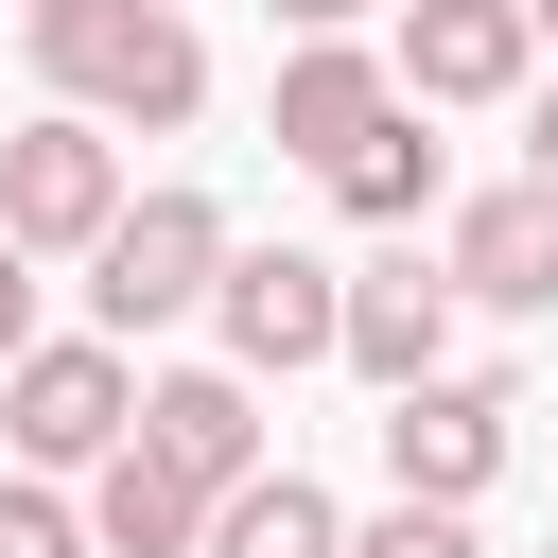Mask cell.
Wrapping results in <instances>:
<instances>
[{
  "label": "cell",
  "mask_w": 558,
  "mask_h": 558,
  "mask_svg": "<svg viewBox=\"0 0 558 558\" xmlns=\"http://www.w3.org/2000/svg\"><path fill=\"white\" fill-rule=\"evenodd\" d=\"M436 262H453V296H471V314H558V174H506V192H471Z\"/></svg>",
  "instance_id": "52a82bcc"
},
{
  "label": "cell",
  "mask_w": 558,
  "mask_h": 558,
  "mask_svg": "<svg viewBox=\"0 0 558 558\" xmlns=\"http://www.w3.org/2000/svg\"><path fill=\"white\" fill-rule=\"evenodd\" d=\"M523 70H541V17L523 0H418L401 17V87L418 105H506Z\"/></svg>",
  "instance_id": "9c48e42d"
},
{
  "label": "cell",
  "mask_w": 558,
  "mask_h": 558,
  "mask_svg": "<svg viewBox=\"0 0 558 558\" xmlns=\"http://www.w3.org/2000/svg\"><path fill=\"white\" fill-rule=\"evenodd\" d=\"M209 279H227V209L209 192H122V227L87 244V314L140 349V331H174V314H209Z\"/></svg>",
  "instance_id": "7a4b0ae2"
},
{
  "label": "cell",
  "mask_w": 558,
  "mask_h": 558,
  "mask_svg": "<svg viewBox=\"0 0 558 558\" xmlns=\"http://www.w3.org/2000/svg\"><path fill=\"white\" fill-rule=\"evenodd\" d=\"M0 436H17V471H105V453L140 436V366H122V331L17 349V366H0Z\"/></svg>",
  "instance_id": "3957f363"
},
{
  "label": "cell",
  "mask_w": 558,
  "mask_h": 558,
  "mask_svg": "<svg viewBox=\"0 0 558 558\" xmlns=\"http://www.w3.org/2000/svg\"><path fill=\"white\" fill-rule=\"evenodd\" d=\"M0 558H105V541H87V506H52V488H0Z\"/></svg>",
  "instance_id": "2e32d148"
},
{
  "label": "cell",
  "mask_w": 558,
  "mask_h": 558,
  "mask_svg": "<svg viewBox=\"0 0 558 558\" xmlns=\"http://www.w3.org/2000/svg\"><path fill=\"white\" fill-rule=\"evenodd\" d=\"M140 453H174L209 506L262 471V366H157L140 384Z\"/></svg>",
  "instance_id": "ba28073f"
},
{
  "label": "cell",
  "mask_w": 558,
  "mask_h": 558,
  "mask_svg": "<svg viewBox=\"0 0 558 558\" xmlns=\"http://www.w3.org/2000/svg\"><path fill=\"white\" fill-rule=\"evenodd\" d=\"M209 558H349V506H331L314 471H279V453H262V471L209 506Z\"/></svg>",
  "instance_id": "5bb4252c"
},
{
  "label": "cell",
  "mask_w": 558,
  "mask_h": 558,
  "mask_svg": "<svg viewBox=\"0 0 558 558\" xmlns=\"http://www.w3.org/2000/svg\"><path fill=\"white\" fill-rule=\"evenodd\" d=\"M87 541H105V558H209V488H192L174 453H140V436H122V453H105V488H87Z\"/></svg>",
  "instance_id": "7c38bea8"
},
{
  "label": "cell",
  "mask_w": 558,
  "mask_h": 558,
  "mask_svg": "<svg viewBox=\"0 0 558 558\" xmlns=\"http://www.w3.org/2000/svg\"><path fill=\"white\" fill-rule=\"evenodd\" d=\"M17 349H35V244L0 227V366H17Z\"/></svg>",
  "instance_id": "e0dca14e"
},
{
  "label": "cell",
  "mask_w": 558,
  "mask_h": 558,
  "mask_svg": "<svg viewBox=\"0 0 558 558\" xmlns=\"http://www.w3.org/2000/svg\"><path fill=\"white\" fill-rule=\"evenodd\" d=\"M209 331H227V366H331V331H349V262H314V244H227Z\"/></svg>",
  "instance_id": "8992f818"
},
{
  "label": "cell",
  "mask_w": 558,
  "mask_h": 558,
  "mask_svg": "<svg viewBox=\"0 0 558 558\" xmlns=\"http://www.w3.org/2000/svg\"><path fill=\"white\" fill-rule=\"evenodd\" d=\"M349 558H488V541H471V506H418L401 488L384 523H349Z\"/></svg>",
  "instance_id": "9a60e30c"
},
{
  "label": "cell",
  "mask_w": 558,
  "mask_h": 558,
  "mask_svg": "<svg viewBox=\"0 0 558 558\" xmlns=\"http://www.w3.org/2000/svg\"><path fill=\"white\" fill-rule=\"evenodd\" d=\"M331 366H366V384H418V366H453V262L418 279V262H366L349 279V331H331Z\"/></svg>",
  "instance_id": "8fae6325"
},
{
  "label": "cell",
  "mask_w": 558,
  "mask_h": 558,
  "mask_svg": "<svg viewBox=\"0 0 558 558\" xmlns=\"http://www.w3.org/2000/svg\"><path fill=\"white\" fill-rule=\"evenodd\" d=\"M17 35H35L52 105H87V122H122V140H174V122L209 105V35H192L174 0H17Z\"/></svg>",
  "instance_id": "6da1fadb"
},
{
  "label": "cell",
  "mask_w": 558,
  "mask_h": 558,
  "mask_svg": "<svg viewBox=\"0 0 558 558\" xmlns=\"http://www.w3.org/2000/svg\"><path fill=\"white\" fill-rule=\"evenodd\" d=\"M506 384L488 366H418V384H384V488H418V506H471L488 471H506Z\"/></svg>",
  "instance_id": "5b68a950"
},
{
  "label": "cell",
  "mask_w": 558,
  "mask_h": 558,
  "mask_svg": "<svg viewBox=\"0 0 558 558\" xmlns=\"http://www.w3.org/2000/svg\"><path fill=\"white\" fill-rule=\"evenodd\" d=\"M384 105H401V52L296 35V52H279V105H262V122H279V157H314V174H331V157H349V140H366Z\"/></svg>",
  "instance_id": "30bf717a"
},
{
  "label": "cell",
  "mask_w": 558,
  "mask_h": 558,
  "mask_svg": "<svg viewBox=\"0 0 558 558\" xmlns=\"http://www.w3.org/2000/svg\"><path fill=\"white\" fill-rule=\"evenodd\" d=\"M262 17H279V35H349L366 0H262Z\"/></svg>",
  "instance_id": "ac0fdd59"
},
{
  "label": "cell",
  "mask_w": 558,
  "mask_h": 558,
  "mask_svg": "<svg viewBox=\"0 0 558 558\" xmlns=\"http://www.w3.org/2000/svg\"><path fill=\"white\" fill-rule=\"evenodd\" d=\"M0 227H17L35 262H87V244L122 227V122H87V105L17 122V140H0Z\"/></svg>",
  "instance_id": "277c9868"
},
{
  "label": "cell",
  "mask_w": 558,
  "mask_h": 558,
  "mask_svg": "<svg viewBox=\"0 0 558 558\" xmlns=\"http://www.w3.org/2000/svg\"><path fill=\"white\" fill-rule=\"evenodd\" d=\"M523 17H541V35H558V0H523Z\"/></svg>",
  "instance_id": "ffe728a7"
},
{
  "label": "cell",
  "mask_w": 558,
  "mask_h": 558,
  "mask_svg": "<svg viewBox=\"0 0 558 558\" xmlns=\"http://www.w3.org/2000/svg\"><path fill=\"white\" fill-rule=\"evenodd\" d=\"M523 174H558V87H541V122H523Z\"/></svg>",
  "instance_id": "d6986e66"
},
{
  "label": "cell",
  "mask_w": 558,
  "mask_h": 558,
  "mask_svg": "<svg viewBox=\"0 0 558 558\" xmlns=\"http://www.w3.org/2000/svg\"><path fill=\"white\" fill-rule=\"evenodd\" d=\"M436 192H453V157H436V122H418V87H401V105L331 157V209H349V227H418Z\"/></svg>",
  "instance_id": "4fadbf2b"
}]
</instances>
